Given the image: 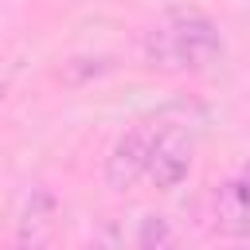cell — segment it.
<instances>
[{"instance_id": "cell-2", "label": "cell", "mask_w": 250, "mask_h": 250, "mask_svg": "<svg viewBox=\"0 0 250 250\" xmlns=\"http://www.w3.org/2000/svg\"><path fill=\"white\" fill-rule=\"evenodd\" d=\"M191 152H195V141H191V133L180 121H156V137H152L145 180L156 191L180 188L188 180V172H191Z\"/></svg>"}, {"instance_id": "cell-1", "label": "cell", "mask_w": 250, "mask_h": 250, "mask_svg": "<svg viewBox=\"0 0 250 250\" xmlns=\"http://www.w3.org/2000/svg\"><path fill=\"white\" fill-rule=\"evenodd\" d=\"M223 31L199 8H168L141 39L145 66L160 74H203L223 59Z\"/></svg>"}, {"instance_id": "cell-5", "label": "cell", "mask_w": 250, "mask_h": 250, "mask_svg": "<svg viewBox=\"0 0 250 250\" xmlns=\"http://www.w3.org/2000/svg\"><path fill=\"white\" fill-rule=\"evenodd\" d=\"M55 199L47 191H31L20 223H16V242L20 246H35V242H47L51 238V227H55Z\"/></svg>"}, {"instance_id": "cell-4", "label": "cell", "mask_w": 250, "mask_h": 250, "mask_svg": "<svg viewBox=\"0 0 250 250\" xmlns=\"http://www.w3.org/2000/svg\"><path fill=\"white\" fill-rule=\"evenodd\" d=\"M215 227L230 238H250V164H242L215 191Z\"/></svg>"}, {"instance_id": "cell-6", "label": "cell", "mask_w": 250, "mask_h": 250, "mask_svg": "<svg viewBox=\"0 0 250 250\" xmlns=\"http://www.w3.org/2000/svg\"><path fill=\"white\" fill-rule=\"evenodd\" d=\"M133 242H137V246H145V250L172 246V242H176V230L168 227V219H164V215H145V219L137 223V234H133Z\"/></svg>"}, {"instance_id": "cell-3", "label": "cell", "mask_w": 250, "mask_h": 250, "mask_svg": "<svg viewBox=\"0 0 250 250\" xmlns=\"http://www.w3.org/2000/svg\"><path fill=\"white\" fill-rule=\"evenodd\" d=\"M152 137H156V121L137 125V129H129V133L117 137V145H113L109 156H105V184H109L113 191H129L137 180H145L148 152H152Z\"/></svg>"}, {"instance_id": "cell-7", "label": "cell", "mask_w": 250, "mask_h": 250, "mask_svg": "<svg viewBox=\"0 0 250 250\" xmlns=\"http://www.w3.org/2000/svg\"><path fill=\"white\" fill-rule=\"evenodd\" d=\"M0 98H4V86H0Z\"/></svg>"}]
</instances>
